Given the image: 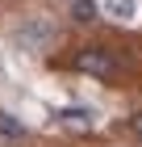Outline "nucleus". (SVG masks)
Listing matches in <instances>:
<instances>
[{
	"label": "nucleus",
	"instance_id": "nucleus-1",
	"mask_svg": "<svg viewBox=\"0 0 142 147\" xmlns=\"http://www.w3.org/2000/svg\"><path fill=\"white\" fill-rule=\"evenodd\" d=\"M75 67L88 71V76H113V55L105 46H84L75 55Z\"/></svg>",
	"mask_w": 142,
	"mask_h": 147
},
{
	"label": "nucleus",
	"instance_id": "nucleus-2",
	"mask_svg": "<svg viewBox=\"0 0 142 147\" xmlns=\"http://www.w3.org/2000/svg\"><path fill=\"white\" fill-rule=\"evenodd\" d=\"M13 38H17L25 51H42V46L50 42V25H46V21H25V25L13 30Z\"/></svg>",
	"mask_w": 142,
	"mask_h": 147
},
{
	"label": "nucleus",
	"instance_id": "nucleus-3",
	"mask_svg": "<svg viewBox=\"0 0 142 147\" xmlns=\"http://www.w3.org/2000/svg\"><path fill=\"white\" fill-rule=\"evenodd\" d=\"M0 135H4V139H21V135H25V122L13 118L9 109H0Z\"/></svg>",
	"mask_w": 142,
	"mask_h": 147
},
{
	"label": "nucleus",
	"instance_id": "nucleus-4",
	"mask_svg": "<svg viewBox=\"0 0 142 147\" xmlns=\"http://www.w3.org/2000/svg\"><path fill=\"white\" fill-rule=\"evenodd\" d=\"M71 17L75 21H96V0H71Z\"/></svg>",
	"mask_w": 142,
	"mask_h": 147
},
{
	"label": "nucleus",
	"instance_id": "nucleus-5",
	"mask_svg": "<svg viewBox=\"0 0 142 147\" xmlns=\"http://www.w3.org/2000/svg\"><path fill=\"white\" fill-rule=\"evenodd\" d=\"M63 122L71 126V130H88V126H92V113H88V109H67Z\"/></svg>",
	"mask_w": 142,
	"mask_h": 147
},
{
	"label": "nucleus",
	"instance_id": "nucleus-6",
	"mask_svg": "<svg viewBox=\"0 0 142 147\" xmlns=\"http://www.w3.org/2000/svg\"><path fill=\"white\" fill-rule=\"evenodd\" d=\"M130 130H134V135L142 139V109H138V113H134V118H130Z\"/></svg>",
	"mask_w": 142,
	"mask_h": 147
}]
</instances>
